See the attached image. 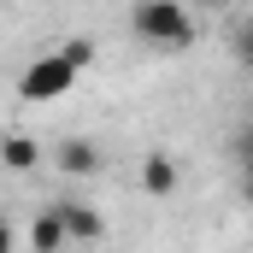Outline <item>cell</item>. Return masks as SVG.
Wrapping results in <instances>:
<instances>
[{
	"mask_svg": "<svg viewBox=\"0 0 253 253\" xmlns=\"http://www.w3.org/2000/svg\"><path fill=\"white\" fill-rule=\"evenodd\" d=\"M94 42L88 36H71L65 47H53V53H42V59L24 65V77H18V100L24 106H47V100H65L71 94V83L94 65Z\"/></svg>",
	"mask_w": 253,
	"mask_h": 253,
	"instance_id": "cell-1",
	"label": "cell"
},
{
	"mask_svg": "<svg viewBox=\"0 0 253 253\" xmlns=\"http://www.w3.org/2000/svg\"><path fill=\"white\" fill-rule=\"evenodd\" d=\"M129 30L147 47H159V53H177V47L194 42V18H189L183 0H135L129 6Z\"/></svg>",
	"mask_w": 253,
	"mask_h": 253,
	"instance_id": "cell-2",
	"label": "cell"
},
{
	"mask_svg": "<svg viewBox=\"0 0 253 253\" xmlns=\"http://www.w3.org/2000/svg\"><path fill=\"white\" fill-rule=\"evenodd\" d=\"M53 165H59L65 177H94L100 171V147L88 135H65L59 147H53Z\"/></svg>",
	"mask_w": 253,
	"mask_h": 253,
	"instance_id": "cell-3",
	"label": "cell"
},
{
	"mask_svg": "<svg viewBox=\"0 0 253 253\" xmlns=\"http://www.w3.org/2000/svg\"><path fill=\"white\" fill-rule=\"evenodd\" d=\"M53 212L65 218V236H71V242H100V236H106V218H100L88 200H59Z\"/></svg>",
	"mask_w": 253,
	"mask_h": 253,
	"instance_id": "cell-4",
	"label": "cell"
},
{
	"mask_svg": "<svg viewBox=\"0 0 253 253\" xmlns=\"http://www.w3.org/2000/svg\"><path fill=\"white\" fill-rule=\"evenodd\" d=\"M177 183H183V171H177V159H171V153H147V159H141V194L171 200Z\"/></svg>",
	"mask_w": 253,
	"mask_h": 253,
	"instance_id": "cell-5",
	"label": "cell"
},
{
	"mask_svg": "<svg viewBox=\"0 0 253 253\" xmlns=\"http://www.w3.org/2000/svg\"><path fill=\"white\" fill-rule=\"evenodd\" d=\"M71 248V236H65V218L47 206V212H36L30 218V253H65Z\"/></svg>",
	"mask_w": 253,
	"mask_h": 253,
	"instance_id": "cell-6",
	"label": "cell"
},
{
	"mask_svg": "<svg viewBox=\"0 0 253 253\" xmlns=\"http://www.w3.org/2000/svg\"><path fill=\"white\" fill-rule=\"evenodd\" d=\"M0 165H6V171H36V165H42V141H36V135H18V129L0 135Z\"/></svg>",
	"mask_w": 253,
	"mask_h": 253,
	"instance_id": "cell-7",
	"label": "cell"
},
{
	"mask_svg": "<svg viewBox=\"0 0 253 253\" xmlns=\"http://www.w3.org/2000/svg\"><path fill=\"white\" fill-rule=\"evenodd\" d=\"M0 253H18V230H12L6 218H0Z\"/></svg>",
	"mask_w": 253,
	"mask_h": 253,
	"instance_id": "cell-8",
	"label": "cell"
},
{
	"mask_svg": "<svg viewBox=\"0 0 253 253\" xmlns=\"http://www.w3.org/2000/svg\"><path fill=\"white\" fill-rule=\"evenodd\" d=\"M242 59L253 65V24H248V30H242Z\"/></svg>",
	"mask_w": 253,
	"mask_h": 253,
	"instance_id": "cell-9",
	"label": "cell"
},
{
	"mask_svg": "<svg viewBox=\"0 0 253 253\" xmlns=\"http://www.w3.org/2000/svg\"><path fill=\"white\" fill-rule=\"evenodd\" d=\"M194 6H206V12H224V6H230V0H194Z\"/></svg>",
	"mask_w": 253,
	"mask_h": 253,
	"instance_id": "cell-10",
	"label": "cell"
},
{
	"mask_svg": "<svg viewBox=\"0 0 253 253\" xmlns=\"http://www.w3.org/2000/svg\"><path fill=\"white\" fill-rule=\"evenodd\" d=\"M248 177H253V141H248Z\"/></svg>",
	"mask_w": 253,
	"mask_h": 253,
	"instance_id": "cell-11",
	"label": "cell"
},
{
	"mask_svg": "<svg viewBox=\"0 0 253 253\" xmlns=\"http://www.w3.org/2000/svg\"><path fill=\"white\" fill-rule=\"evenodd\" d=\"M248 200H253V177H248Z\"/></svg>",
	"mask_w": 253,
	"mask_h": 253,
	"instance_id": "cell-12",
	"label": "cell"
}]
</instances>
